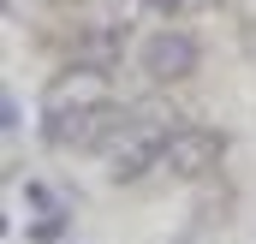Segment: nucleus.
<instances>
[{
	"label": "nucleus",
	"mask_w": 256,
	"mask_h": 244,
	"mask_svg": "<svg viewBox=\"0 0 256 244\" xmlns=\"http://www.w3.org/2000/svg\"><path fill=\"white\" fill-rule=\"evenodd\" d=\"M202 6H214V0H149V12H173V18H191Z\"/></svg>",
	"instance_id": "obj_8"
},
{
	"label": "nucleus",
	"mask_w": 256,
	"mask_h": 244,
	"mask_svg": "<svg viewBox=\"0 0 256 244\" xmlns=\"http://www.w3.org/2000/svg\"><path fill=\"white\" fill-rule=\"evenodd\" d=\"M0 125H6V137H12V131H18V96H12V90H6V96H0Z\"/></svg>",
	"instance_id": "obj_9"
},
{
	"label": "nucleus",
	"mask_w": 256,
	"mask_h": 244,
	"mask_svg": "<svg viewBox=\"0 0 256 244\" xmlns=\"http://www.w3.org/2000/svg\"><path fill=\"white\" fill-rule=\"evenodd\" d=\"M173 131L179 125H167V120H155V114H131L114 137H108V179L114 184H131V179H143L149 167H167V143H173Z\"/></svg>",
	"instance_id": "obj_2"
},
{
	"label": "nucleus",
	"mask_w": 256,
	"mask_h": 244,
	"mask_svg": "<svg viewBox=\"0 0 256 244\" xmlns=\"http://www.w3.org/2000/svg\"><path fill=\"white\" fill-rule=\"evenodd\" d=\"M30 238H36V244H60V238H66V220H60V208H54V214H42V220L30 226Z\"/></svg>",
	"instance_id": "obj_7"
},
{
	"label": "nucleus",
	"mask_w": 256,
	"mask_h": 244,
	"mask_svg": "<svg viewBox=\"0 0 256 244\" xmlns=\"http://www.w3.org/2000/svg\"><path fill=\"white\" fill-rule=\"evenodd\" d=\"M24 202H30L36 214H54V208H60V202H54V190H48L42 179H24Z\"/></svg>",
	"instance_id": "obj_6"
},
{
	"label": "nucleus",
	"mask_w": 256,
	"mask_h": 244,
	"mask_svg": "<svg viewBox=\"0 0 256 244\" xmlns=\"http://www.w3.org/2000/svg\"><path fill=\"white\" fill-rule=\"evenodd\" d=\"M202 60V48H196L191 30H155L149 42H143V78L149 84H185Z\"/></svg>",
	"instance_id": "obj_3"
},
{
	"label": "nucleus",
	"mask_w": 256,
	"mask_h": 244,
	"mask_svg": "<svg viewBox=\"0 0 256 244\" xmlns=\"http://www.w3.org/2000/svg\"><path fill=\"white\" fill-rule=\"evenodd\" d=\"M108 102H114V78H108L102 66H84V60L60 66V72L42 84V137H48L54 149L84 143V120L102 114Z\"/></svg>",
	"instance_id": "obj_1"
},
{
	"label": "nucleus",
	"mask_w": 256,
	"mask_h": 244,
	"mask_svg": "<svg viewBox=\"0 0 256 244\" xmlns=\"http://www.w3.org/2000/svg\"><path fill=\"white\" fill-rule=\"evenodd\" d=\"M72 60H84V66H102V72H114V66L126 60V24H90L84 36H78V54Z\"/></svg>",
	"instance_id": "obj_5"
},
{
	"label": "nucleus",
	"mask_w": 256,
	"mask_h": 244,
	"mask_svg": "<svg viewBox=\"0 0 256 244\" xmlns=\"http://www.w3.org/2000/svg\"><path fill=\"white\" fill-rule=\"evenodd\" d=\"M220 155H226V137L214 125H179L173 143H167V173L173 179H202V173L220 167Z\"/></svg>",
	"instance_id": "obj_4"
}]
</instances>
